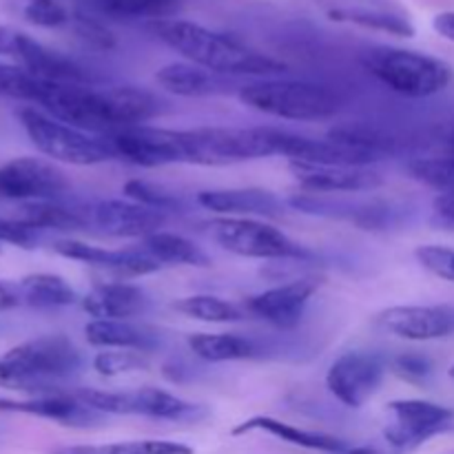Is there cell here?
<instances>
[{
    "label": "cell",
    "mask_w": 454,
    "mask_h": 454,
    "mask_svg": "<svg viewBox=\"0 0 454 454\" xmlns=\"http://www.w3.org/2000/svg\"><path fill=\"white\" fill-rule=\"evenodd\" d=\"M51 118L84 133L109 136L136 127L160 114V100L140 87L93 89L91 84H60L43 80L38 102Z\"/></svg>",
    "instance_id": "obj_1"
},
{
    "label": "cell",
    "mask_w": 454,
    "mask_h": 454,
    "mask_svg": "<svg viewBox=\"0 0 454 454\" xmlns=\"http://www.w3.org/2000/svg\"><path fill=\"white\" fill-rule=\"evenodd\" d=\"M153 31L164 44L186 58V62L204 67L220 75H275L286 71V65L266 53L247 47L231 35L217 34L191 20L153 22Z\"/></svg>",
    "instance_id": "obj_2"
},
{
    "label": "cell",
    "mask_w": 454,
    "mask_h": 454,
    "mask_svg": "<svg viewBox=\"0 0 454 454\" xmlns=\"http://www.w3.org/2000/svg\"><path fill=\"white\" fill-rule=\"evenodd\" d=\"M364 69L390 91L406 98H430L443 91L452 80L448 62L428 53L397 47H372L362 53Z\"/></svg>",
    "instance_id": "obj_3"
},
{
    "label": "cell",
    "mask_w": 454,
    "mask_h": 454,
    "mask_svg": "<svg viewBox=\"0 0 454 454\" xmlns=\"http://www.w3.org/2000/svg\"><path fill=\"white\" fill-rule=\"evenodd\" d=\"M182 162L224 167L244 160L278 155V129L202 127L180 131Z\"/></svg>",
    "instance_id": "obj_4"
},
{
    "label": "cell",
    "mask_w": 454,
    "mask_h": 454,
    "mask_svg": "<svg viewBox=\"0 0 454 454\" xmlns=\"http://www.w3.org/2000/svg\"><path fill=\"white\" fill-rule=\"evenodd\" d=\"M239 100L260 114L284 120H326L340 111V96L326 84L264 80L239 89Z\"/></svg>",
    "instance_id": "obj_5"
},
{
    "label": "cell",
    "mask_w": 454,
    "mask_h": 454,
    "mask_svg": "<svg viewBox=\"0 0 454 454\" xmlns=\"http://www.w3.org/2000/svg\"><path fill=\"white\" fill-rule=\"evenodd\" d=\"M18 120L29 136L31 145L47 158L75 167L109 162L115 158L105 136H91L51 118L35 106L18 109Z\"/></svg>",
    "instance_id": "obj_6"
},
{
    "label": "cell",
    "mask_w": 454,
    "mask_h": 454,
    "mask_svg": "<svg viewBox=\"0 0 454 454\" xmlns=\"http://www.w3.org/2000/svg\"><path fill=\"white\" fill-rule=\"evenodd\" d=\"M74 395L102 415H137L160 421H176V424H198L208 417V408L202 403L184 402L160 388H137L124 393L74 388Z\"/></svg>",
    "instance_id": "obj_7"
},
{
    "label": "cell",
    "mask_w": 454,
    "mask_h": 454,
    "mask_svg": "<svg viewBox=\"0 0 454 454\" xmlns=\"http://www.w3.org/2000/svg\"><path fill=\"white\" fill-rule=\"evenodd\" d=\"M211 238L224 251L253 260H301L309 253L286 233L251 217H217L208 224Z\"/></svg>",
    "instance_id": "obj_8"
},
{
    "label": "cell",
    "mask_w": 454,
    "mask_h": 454,
    "mask_svg": "<svg viewBox=\"0 0 454 454\" xmlns=\"http://www.w3.org/2000/svg\"><path fill=\"white\" fill-rule=\"evenodd\" d=\"M393 426L384 430L386 443L395 454H408L428 439L452 428L454 412L439 403L424 399H397L388 403Z\"/></svg>",
    "instance_id": "obj_9"
},
{
    "label": "cell",
    "mask_w": 454,
    "mask_h": 454,
    "mask_svg": "<svg viewBox=\"0 0 454 454\" xmlns=\"http://www.w3.org/2000/svg\"><path fill=\"white\" fill-rule=\"evenodd\" d=\"M4 364L34 377L44 386H56L58 380L74 375L82 364L80 350L65 335H44L22 341L7 350Z\"/></svg>",
    "instance_id": "obj_10"
},
{
    "label": "cell",
    "mask_w": 454,
    "mask_h": 454,
    "mask_svg": "<svg viewBox=\"0 0 454 454\" xmlns=\"http://www.w3.org/2000/svg\"><path fill=\"white\" fill-rule=\"evenodd\" d=\"M388 372L384 355L372 350H348L328 368L326 386L346 408H362L380 390Z\"/></svg>",
    "instance_id": "obj_11"
},
{
    "label": "cell",
    "mask_w": 454,
    "mask_h": 454,
    "mask_svg": "<svg viewBox=\"0 0 454 454\" xmlns=\"http://www.w3.org/2000/svg\"><path fill=\"white\" fill-rule=\"evenodd\" d=\"M278 155H284L291 162L322 164V167H371L386 153L333 136L315 140L278 129Z\"/></svg>",
    "instance_id": "obj_12"
},
{
    "label": "cell",
    "mask_w": 454,
    "mask_h": 454,
    "mask_svg": "<svg viewBox=\"0 0 454 454\" xmlns=\"http://www.w3.org/2000/svg\"><path fill=\"white\" fill-rule=\"evenodd\" d=\"M69 189L65 173L40 158H16L0 167V200L51 202Z\"/></svg>",
    "instance_id": "obj_13"
},
{
    "label": "cell",
    "mask_w": 454,
    "mask_h": 454,
    "mask_svg": "<svg viewBox=\"0 0 454 454\" xmlns=\"http://www.w3.org/2000/svg\"><path fill=\"white\" fill-rule=\"evenodd\" d=\"M114 149L115 158H122L137 167H164V164H180V131L160 127H136L118 129L105 136Z\"/></svg>",
    "instance_id": "obj_14"
},
{
    "label": "cell",
    "mask_w": 454,
    "mask_h": 454,
    "mask_svg": "<svg viewBox=\"0 0 454 454\" xmlns=\"http://www.w3.org/2000/svg\"><path fill=\"white\" fill-rule=\"evenodd\" d=\"M317 278H300L293 282L275 286L270 291L253 295L244 301V310H248L255 317L264 319V322L273 324V326L282 328V331H291L301 322L309 306L310 297L319 288Z\"/></svg>",
    "instance_id": "obj_15"
},
{
    "label": "cell",
    "mask_w": 454,
    "mask_h": 454,
    "mask_svg": "<svg viewBox=\"0 0 454 454\" xmlns=\"http://www.w3.org/2000/svg\"><path fill=\"white\" fill-rule=\"evenodd\" d=\"M377 324L402 340H443L454 335V306H393L377 315Z\"/></svg>",
    "instance_id": "obj_16"
},
{
    "label": "cell",
    "mask_w": 454,
    "mask_h": 454,
    "mask_svg": "<svg viewBox=\"0 0 454 454\" xmlns=\"http://www.w3.org/2000/svg\"><path fill=\"white\" fill-rule=\"evenodd\" d=\"M53 251L67 260L82 262V264L106 270L118 279L142 278V275H151L162 269V264L155 262L142 247L109 251V248L91 247V244L78 242V239H60L53 244Z\"/></svg>",
    "instance_id": "obj_17"
},
{
    "label": "cell",
    "mask_w": 454,
    "mask_h": 454,
    "mask_svg": "<svg viewBox=\"0 0 454 454\" xmlns=\"http://www.w3.org/2000/svg\"><path fill=\"white\" fill-rule=\"evenodd\" d=\"M0 412H18V415H31L38 419L56 421L69 428H89L105 421L106 415L93 411L91 406L80 402L74 390L60 388L53 395H40L31 399H3L0 397Z\"/></svg>",
    "instance_id": "obj_18"
},
{
    "label": "cell",
    "mask_w": 454,
    "mask_h": 454,
    "mask_svg": "<svg viewBox=\"0 0 454 454\" xmlns=\"http://www.w3.org/2000/svg\"><path fill=\"white\" fill-rule=\"evenodd\" d=\"M93 226L114 238H149L167 222V213L127 200H102L89 211Z\"/></svg>",
    "instance_id": "obj_19"
},
{
    "label": "cell",
    "mask_w": 454,
    "mask_h": 454,
    "mask_svg": "<svg viewBox=\"0 0 454 454\" xmlns=\"http://www.w3.org/2000/svg\"><path fill=\"white\" fill-rule=\"evenodd\" d=\"M301 189L315 195L357 193L384 184V177L371 167H322V164H288Z\"/></svg>",
    "instance_id": "obj_20"
},
{
    "label": "cell",
    "mask_w": 454,
    "mask_h": 454,
    "mask_svg": "<svg viewBox=\"0 0 454 454\" xmlns=\"http://www.w3.org/2000/svg\"><path fill=\"white\" fill-rule=\"evenodd\" d=\"M13 58L20 60L22 69H27L35 78L47 80V82L89 84V74L82 69V65H78L56 49L44 47L38 40L25 34L18 35L16 56Z\"/></svg>",
    "instance_id": "obj_21"
},
{
    "label": "cell",
    "mask_w": 454,
    "mask_h": 454,
    "mask_svg": "<svg viewBox=\"0 0 454 454\" xmlns=\"http://www.w3.org/2000/svg\"><path fill=\"white\" fill-rule=\"evenodd\" d=\"M84 335L98 348L140 350L149 355L162 341L160 333L146 324H133L131 319H93L84 326Z\"/></svg>",
    "instance_id": "obj_22"
},
{
    "label": "cell",
    "mask_w": 454,
    "mask_h": 454,
    "mask_svg": "<svg viewBox=\"0 0 454 454\" xmlns=\"http://www.w3.org/2000/svg\"><path fill=\"white\" fill-rule=\"evenodd\" d=\"M149 297L140 286L127 282L96 284L82 297V309L93 319H131L145 313Z\"/></svg>",
    "instance_id": "obj_23"
},
{
    "label": "cell",
    "mask_w": 454,
    "mask_h": 454,
    "mask_svg": "<svg viewBox=\"0 0 454 454\" xmlns=\"http://www.w3.org/2000/svg\"><path fill=\"white\" fill-rule=\"evenodd\" d=\"M200 207L220 215H264L279 217L284 213L282 200L266 189H224L198 193Z\"/></svg>",
    "instance_id": "obj_24"
},
{
    "label": "cell",
    "mask_w": 454,
    "mask_h": 454,
    "mask_svg": "<svg viewBox=\"0 0 454 454\" xmlns=\"http://www.w3.org/2000/svg\"><path fill=\"white\" fill-rule=\"evenodd\" d=\"M260 433L270 434V437H278L282 442L291 443V446L306 448V450H317V452H328V454H348L353 450L350 443H346L344 439H337L333 434L326 433H310V430H301L297 426L284 424V421L273 419V417H251L244 424H239L238 428H233L235 437L247 433Z\"/></svg>",
    "instance_id": "obj_25"
},
{
    "label": "cell",
    "mask_w": 454,
    "mask_h": 454,
    "mask_svg": "<svg viewBox=\"0 0 454 454\" xmlns=\"http://www.w3.org/2000/svg\"><path fill=\"white\" fill-rule=\"evenodd\" d=\"M155 80L167 91L182 98L217 96V93H224L226 87H229L220 74H213V71L193 65V62H171V65H164L155 74Z\"/></svg>",
    "instance_id": "obj_26"
},
{
    "label": "cell",
    "mask_w": 454,
    "mask_h": 454,
    "mask_svg": "<svg viewBox=\"0 0 454 454\" xmlns=\"http://www.w3.org/2000/svg\"><path fill=\"white\" fill-rule=\"evenodd\" d=\"M142 248L162 266H202L204 269L211 264V257L198 244L182 235L167 233V231H158L142 239Z\"/></svg>",
    "instance_id": "obj_27"
},
{
    "label": "cell",
    "mask_w": 454,
    "mask_h": 454,
    "mask_svg": "<svg viewBox=\"0 0 454 454\" xmlns=\"http://www.w3.org/2000/svg\"><path fill=\"white\" fill-rule=\"evenodd\" d=\"M22 304L31 309H62L75 304L78 295L65 278L53 273H31L18 282Z\"/></svg>",
    "instance_id": "obj_28"
},
{
    "label": "cell",
    "mask_w": 454,
    "mask_h": 454,
    "mask_svg": "<svg viewBox=\"0 0 454 454\" xmlns=\"http://www.w3.org/2000/svg\"><path fill=\"white\" fill-rule=\"evenodd\" d=\"M91 9L93 16L115 18V20H137V18H149V20H167L168 16L182 7L184 0H84Z\"/></svg>",
    "instance_id": "obj_29"
},
{
    "label": "cell",
    "mask_w": 454,
    "mask_h": 454,
    "mask_svg": "<svg viewBox=\"0 0 454 454\" xmlns=\"http://www.w3.org/2000/svg\"><path fill=\"white\" fill-rule=\"evenodd\" d=\"M18 220L25 222L27 226L35 231H84L91 224L89 213H82L71 207H62L56 200H51V202H25Z\"/></svg>",
    "instance_id": "obj_30"
},
{
    "label": "cell",
    "mask_w": 454,
    "mask_h": 454,
    "mask_svg": "<svg viewBox=\"0 0 454 454\" xmlns=\"http://www.w3.org/2000/svg\"><path fill=\"white\" fill-rule=\"evenodd\" d=\"M189 348L195 357L211 364L239 362L251 359L257 355V346L251 340L239 335H208V333H195L189 337Z\"/></svg>",
    "instance_id": "obj_31"
},
{
    "label": "cell",
    "mask_w": 454,
    "mask_h": 454,
    "mask_svg": "<svg viewBox=\"0 0 454 454\" xmlns=\"http://www.w3.org/2000/svg\"><path fill=\"white\" fill-rule=\"evenodd\" d=\"M177 313L186 315L191 319H200V322L211 324H226V322H239L244 317V310L233 301H226L215 295H191L182 297L173 304Z\"/></svg>",
    "instance_id": "obj_32"
},
{
    "label": "cell",
    "mask_w": 454,
    "mask_h": 454,
    "mask_svg": "<svg viewBox=\"0 0 454 454\" xmlns=\"http://www.w3.org/2000/svg\"><path fill=\"white\" fill-rule=\"evenodd\" d=\"M328 16L337 22H353V25L364 27V29L384 31V34L399 35V38H412L415 27L408 18L397 16V13L371 12V9H335Z\"/></svg>",
    "instance_id": "obj_33"
},
{
    "label": "cell",
    "mask_w": 454,
    "mask_h": 454,
    "mask_svg": "<svg viewBox=\"0 0 454 454\" xmlns=\"http://www.w3.org/2000/svg\"><path fill=\"white\" fill-rule=\"evenodd\" d=\"M53 454H193V448L177 442H120L105 446H71Z\"/></svg>",
    "instance_id": "obj_34"
},
{
    "label": "cell",
    "mask_w": 454,
    "mask_h": 454,
    "mask_svg": "<svg viewBox=\"0 0 454 454\" xmlns=\"http://www.w3.org/2000/svg\"><path fill=\"white\" fill-rule=\"evenodd\" d=\"M408 171L415 180L424 182L430 189H437L439 195L454 198V155L450 158H419L408 164Z\"/></svg>",
    "instance_id": "obj_35"
},
{
    "label": "cell",
    "mask_w": 454,
    "mask_h": 454,
    "mask_svg": "<svg viewBox=\"0 0 454 454\" xmlns=\"http://www.w3.org/2000/svg\"><path fill=\"white\" fill-rule=\"evenodd\" d=\"M43 80L31 75L22 67L0 65V98H13L22 102H38Z\"/></svg>",
    "instance_id": "obj_36"
},
{
    "label": "cell",
    "mask_w": 454,
    "mask_h": 454,
    "mask_svg": "<svg viewBox=\"0 0 454 454\" xmlns=\"http://www.w3.org/2000/svg\"><path fill=\"white\" fill-rule=\"evenodd\" d=\"M151 366L149 355L140 353V350H102L93 359V368L98 371V375L102 377H118L124 372H136V371H146Z\"/></svg>",
    "instance_id": "obj_37"
},
{
    "label": "cell",
    "mask_w": 454,
    "mask_h": 454,
    "mask_svg": "<svg viewBox=\"0 0 454 454\" xmlns=\"http://www.w3.org/2000/svg\"><path fill=\"white\" fill-rule=\"evenodd\" d=\"M124 193H127L133 202L145 204V207L155 208V211L168 213L180 211L182 208L180 198H177L176 193H171V191L162 189V186L158 184H151V182L146 180H129L127 184H124Z\"/></svg>",
    "instance_id": "obj_38"
},
{
    "label": "cell",
    "mask_w": 454,
    "mask_h": 454,
    "mask_svg": "<svg viewBox=\"0 0 454 454\" xmlns=\"http://www.w3.org/2000/svg\"><path fill=\"white\" fill-rule=\"evenodd\" d=\"M388 368L399 377L415 386H426L434 372V364L421 353H402L388 362Z\"/></svg>",
    "instance_id": "obj_39"
},
{
    "label": "cell",
    "mask_w": 454,
    "mask_h": 454,
    "mask_svg": "<svg viewBox=\"0 0 454 454\" xmlns=\"http://www.w3.org/2000/svg\"><path fill=\"white\" fill-rule=\"evenodd\" d=\"M25 18L35 27L56 29V27L71 22V13L60 0H31L25 7Z\"/></svg>",
    "instance_id": "obj_40"
},
{
    "label": "cell",
    "mask_w": 454,
    "mask_h": 454,
    "mask_svg": "<svg viewBox=\"0 0 454 454\" xmlns=\"http://www.w3.org/2000/svg\"><path fill=\"white\" fill-rule=\"evenodd\" d=\"M417 260L437 278L454 282V248L437 247V244H428V247H419L415 251Z\"/></svg>",
    "instance_id": "obj_41"
},
{
    "label": "cell",
    "mask_w": 454,
    "mask_h": 454,
    "mask_svg": "<svg viewBox=\"0 0 454 454\" xmlns=\"http://www.w3.org/2000/svg\"><path fill=\"white\" fill-rule=\"evenodd\" d=\"M71 20H74L75 34H78L87 44H91V47H96V49H105V51L106 49L115 47L114 34H111V31L106 29V27L102 25L96 16H93V13L80 12V13H75Z\"/></svg>",
    "instance_id": "obj_42"
},
{
    "label": "cell",
    "mask_w": 454,
    "mask_h": 454,
    "mask_svg": "<svg viewBox=\"0 0 454 454\" xmlns=\"http://www.w3.org/2000/svg\"><path fill=\"white\" fill-rule=\"evenodd\" d=\"M0 244H13L20 248H34L38 244V231L20 220L0 217Z\"/></svg>",
    "instance_id": "obj_43"
},
{
    "label": "cell",
    "mask_w": 454,
    "mask_h": 454,
    "mask_svg": "<svg viewBox=\"0 0 454 454\" xmlns=\"http://www.w3.org/2000/svg\"><path fill=\"white\" fill-rule=\"evenodd\" d=\"M16 306H22L20 286H18V282L0 279V313L16 309Z\"/></svg>",
    "instance_id": "obj_44"
},
{
    "label": "cell",
    "mask_w": 454,
    "mask_h": 454,
    "mask_svg": "<svg viewBox=\"0 0 454 454\" xmlns=\"http://www.w3.org/2000/svg\"><path fill=\"white\" fill-rule=\"evenodd\" d=\"M20 31L0 25V56H16V43Z\"/></svg>",
    "instance_id": "obj_45"
},
{
    "label": "cell",
    "mask_w": 454,
    "mask_h": 454,
    "mask_svg": "<svg viewBox=\"0 0 454 454\" xmlns=\"http://www.w3.org/2000/svg\"><path fill=\"white\" fill-rule=\"evenodd\" d=\"M434 213L442 217V222L454 226V198L452 195H439L434 200Z\"/></svg>",
    "instance_id": "obj_46"
},
{
    "label": "cell",
    "mask_w": 454,
    "mask_h": 454,
    "mask_svg": "<svg viewBox=\"0 0 454 454\" xmlns=\"http://www.w3.org/2000/svg\"><path fill=\"white\" fill-rule=\"evenodd\" d=\"M433 25L439 35H443V38L452 40L454 43V12H443L439 13V16H434Z\"/></svg>",
    "instance_id": "obj_47"
},
{
    "label": "cell",
    "mask_w": 454,
    "mask_h": 454,
    "mask_svg": "<svg viewBox=\"0 0 454 454\" xmlns=\"http://www.w3.org/2000/svg\"><path fill=\"white\" fill-rule=\"evenodd\" d=\"M448 149H450V153L454 155V129H452L450 136H448Z\"/></svg>",
    "instance_id": "obj_48"
},
{
    "label": "cell",
    "mask_w": 454,
    "mask_h": 454,
    "mask_svg": "<svg viewBox=\"0 0 454 454\" xmlns=\"http://www.w3.org/2000/svg\"><path fill=\"white\" fill-rule=\"evenodd\" d=\"M450 377H452V380H454V366L450 368Z\"/></svg>",
    "instance_id": "obj_49"
}]
</instances>
